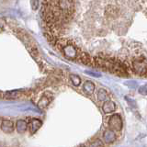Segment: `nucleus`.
<instances>
[{"instance_id":"f257e3e1","label":"nucleus","mask_w":147,"mask_h":147,"mask_svg":"<svg viewBox=\"0 0 147 147\" xmlns=\"http://www.w3.org/2000/svg\"><path fill=\"white\" fill-rule=\"evenodd\" d=\"M122 126H123L122 119L119 114H113L112 116L109 117V127L110 129H112L115 131H121Z\"/></svg>"},{"instance_id":"f03ea898","label":"nucleus","mask_w":147,"mask_h":147,"mask_svg":"<svg viewBox=\"0 0 147 147\" xmlns=\"http://www.w3.org/2000/svg\"><path fill=\"white\" fill-rule=\"evenodd\" d=\"M64 55H65V57L68 58V59H71V60H75V59H77L78 57V49L76 45H74L73 43H69L67 44L65 47H63V49L62 50Z\"/></svg>"},{"instance_id":"7ed1b4c3","label":"nucleus","mask_w":147,"mask_h":147,"mask_svg":"<svg viewBox=\"0 0 147 147\" xmlns=\"http://www.w3.org/2000/svg\"><path fill=\"white\" fill-rule=\"evenodd\" d=\"M117 139V135L116 132L112 129H109V130H106L103 133V140L107 144H112Z\"/></svg>"},{"instance_id":"20e7f679","label":"nucleus","mask_w":147,"mask_h":147,"mask_svg":"<svg viewBox=\"0 0 147 147\" xmlns=\"http://www.w3.org/2000/svg\"><path fill=\"white\" fill-rule=\"evenodd\" d=\"M14 123L9 119H1V130L6 133H12L14 131Z\"/></svg>"},{"instance_id":"39448f33","label":"nucleus","mask_w":147,"mask_h":147,"mask_svg":"<svg viewBox=\"0 0 147 147\" xmlns=\"http://www.w3.org/2000/svg\"><path fill=\"white\" fill-rule=\"evenodd\" d=\"M41 125H42V122H41L40 119H35V118L30 119V121H29V128H30V133H32V134L35 133L40 128Z\"/></svg>"},{"instance_id":"423d86ee","label":"nucleus","mask_w":147,"mask_h":147,"mask_svg":"<svg viewBox=\"0 0 147 147\" xmlns=\"http://www.w3.org/2000/svg\"><path fill=\"white\" fill-rule=\"evenodd\" d=\"M102 110L106 114L112 113L116 110V105L111 100H106L102 105Z\"/></svg>"},{"instance_id":"0eeeda50","label":"nucleus","mask_w":147,"mask_h":147,"mask_svg":"<svg viewBox=\"0 0 147 147\" xmlns=\"http://www.w3.org/2000/svg\"><path fill=\"white\" fill-rule=\"evenodd\" d=\"M28 127H29V121L25 119H18L16 123V129L20 133L25 132L28 130Z\"/></svg>"},{"instance_id":"6e6552de","label":"nucleus","mask_w":147,"mask_h":147,"mask_svg":"<svg viewBox=\"0 0 147 147\" xmlns=\"http://www.w3.org/2000/svg\"><path fill=\"white\" fill-rule=\"evenodd\" d=\"M95 84L94 83H92L91 81H86L84 86H83V89H84V91L86 92V94H92L93 92L95 91Z\"/></svg>"},{"instance_id":"1a4fd4ad","label":"nucleus","mask_w":147,"mask_h":147,"mask_svg":"<svg viewBox=\"0 0 147 147\" xmlns=\"http://www.w3.org/2000/svg\"><path fill=\"white\" fill-rule=\"evenodd\" d=\"M51 102V98H49V96H43L42 98H41L39 102H38V107L41 109H43L45 108L48 107V105L50 104Z\"/></svg>"},{"instance_id":"9d476101","label":"nucleus","mask_w":147,"mask_h":147,"mask_svg":"<svg viewBox=\"0 0 147 147\" xmlns=\"http://www.w3.org/2000/svg\"><path fill=\"white\" fill-rule=\"evenodd\" d=\"M96 96H98V99L101 102H104V101L107 100V98H108V93L106 92L105 89L103 88H100L98 91V94H96Z\"/></svg>"},{"instance_id":"9b49d317","label":"nucleus","mask_w":147,"mask_h":147,"mask_svg":"<svg viewBox=\"0 0 147 147\" xmlns=\"http://www.w3.org/2000/svg\"><path fill=\"white\" fill-rule=\"evenodd\" d=\"M70 79L72 81V84L75 86H78L81 84V78L80 76H78L77 75H71L70 76Z\"/></svg>"},{"instance_id":"f8f14e48","label":"nucleus","mask_w":147,"mask_h":147,"mask_svg":"<svg viewBox=\"0 0 147 147\" xmlns=\"http://www.w3.org/2000/svg\"><path fill=\"white\" fill-rule=\"evenodd\" d=\"M6 95L7 96V98H17L20 96V91H10V92H7Z\"/></svg>"},{"instance_id":"ddd939ff","label":"nucleus","mask_w":147,"mask_h":147,"mask_svg":"<svg viewBox=\"0 0 147 147\" xmlns=\"http://www.w3.org/2000/svg\"><path fill=\"white\" fill-rule=\"evenodd\" d=\"M30 4L33 10H36L39 7V0H30Z\"/></svg>"},{"instance_id":"4468645a","label":"nucleus","mask_w":147,"mask_h":147,"mask_svg":"<svg viewBox=\"0 0 147 147\" xmlns=\"http://www.w3.org/2000/svg\"><path fill=\"white\" fill-rule=\"evenodd\" d=\"M140 92H141L142 94H144V95L147 94V85L144 86H142V87H141V88H140Z\"/></svg>"}]
</instances>
